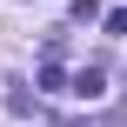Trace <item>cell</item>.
Instances as JSON below:
<instances>
[{
	"label": "cell",
	"mask_w": 127,
	"mask_h": 127,
	"mask_svg": "<svg viewBox=\"0 0 127 127\" xmlns=\"http://www.w3.org/2000/svg\"><path fill=\"white\" fill-rule=\"evenodd\" d=\"M67 20H80V27H87V20H100V0H74V7H67Z\"/></svg>",
	"instance_id": "cell-4"
},
{
	"label": "cell",
	"mask_w": 127,
	"mask_h": 127,
	"mask_svg": "<svg viewBox=\"0 0 127 127\" xmlns=\"http://www.w3.org/2000/svg\"><path fill=\"white\" fill-rule=\"evenodd\" d=\"M67 127H87V121H67Z\"/></svg>",
	"instance_id": "cell-6"
},
{
	"label": "cell",
	"mask_w": 127,
	"mask_h": 127,
	"mask_svg": "<svg viewBox=\"0 0 127 127\" xmlns=\"http://www.w3.org/2000/svg\"><path fill=\"white\" fill-rule=\"evenodd\" d=\"M74 94H80V100H100V94H107V67H80V74H74Z\"/></svg>",
	"instance_id": "cell-1"
},
{
	"label": "cell",
	"mask_w": 127,
	"mask_h": 127,
	"mask_svg": "<svg viewBox=\"0 0 127 127\" xmlns=\"http://www.w3.org/2000/svg\"><path fill=\"white\" fill-rule=\"evenodd\" d=\"M60 87H67V74H60V67L47 60V67H40V94H60Z\"/></svg>",
	"instance_id": "cell-3"
},
{
	"label": "cell",
	"mask_w": 127,
	"mask_h": 127,
	"mask_svg": "<svg viewBox=\"0 0 127 127\" xmlns=\"http://www.w3.org/2000/svg\"><path fill=\"white\" fill-rule=\"evenodd\" d=\"M0 100H7V114H20V121H27V114H33V94H27V87H20V80H7V94H0Z\"/></svg>",
	"instance_id": "cell-2"
},
{
	"label": "cell",
	"mask_w": 127,
	"mask_h": 127,
	"mask_svg": "<svg viewBox=\"0 0 127 127\" xmlns=\"http://www.w3.org/2000/svg\"><path fill=\"white\" fill-rule=\"evenodd\" d=\"M107 33H121V40H127V7H114V13H107Z\"/></svg>",
	"instance_id": "cell-5"
}]
</instances>
